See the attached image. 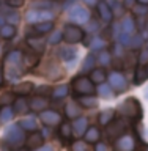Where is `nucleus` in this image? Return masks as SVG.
<instances>
[{
  "instance_id": "obj_1",
  "label": "nucleus",
  "mask_w": 148,
  "mask_h": 151,
  "mask_svg": "<svg viewBox=\"0 0 148 151\" xmlns=\"http://www.w3.org/2000/svg\"><path fill=\"white\" fill-rule=\"evenodd\" d=\"M3 142L6 143L9 148L17 150L25 143V131L21 127L19 123H13L5 127L3 131Z\"/></svg>"
},
{
  "instance_id": "obj_2",
  "label": "nucleus",
  "mask_w": 148,
  "mask_h": 151,
  "mask_svg": "<svg viewBox=\"0 0 148 151\" xmlns=\"http://www.w3.org/2000/svg\"><path fill=\"white\" fill-rule=\"evenodd\" d=\"M118 112L125 118H129V120L134 121H140L142 116H144V109H142V104L139 102L137 98H128L123 102H120L118 104Z\"/></svg>"
},
{
  "instance_id": "obj_3",
  "label": "nucleus",
  "mask_w": 148,
  "mask_h": 151,
  "mask_svg": "<svg viewBox=\"0 0 148 151\" xmlns=\"http://www.w3.org/2000/svg\"><path fill=\"white\" fill-rule=\"evenodd\" d=\"M71 87H73V91L76 96H84V94H95L96 93V87H95L93 80L88 77V76L79 74L73 77L71 80Z\"/></svg>"
},
{
  "instance_id": "obj_4",
  "label": "nucleus",
  "mask_w": 148,
  "mask_h": 151,
  "mask_svg": "<svg viewBox=\"0 0 148 151\" xmlns=\"http://www.w3.org/2000/svg\"><path fill=\"white\" fill-rule=\"evenodd\" d=\"M61 33H63V41L71 46L84 42V38H85V32L77 24H66L63 27V30H61Z\"/></svg>"
},
{
  "instance_id": "obj_5",
  "label": "nucleus",
  "mask_w": 148,
  "mask_h": 151,
  "mask_svg": "<svg viewBox=\"0 0 148 151\" xmlns=\"http://www.w3.org/2000/svg\"><path fill=\"white\" fill-rule=\"evenodd\" d=\"M41 74H43V77H46L49 80H60L63 77V69H61V66L55 60H47L43 65Z\"/></svg>"
},
{
  "instance_id": "obj_6",
  "label": "nucleus",
  "mask_w": 148,
  "mask_h": 151,
  "mask_svg": "<svg viewBox=\"0 0 148 151\" xmlns=\"http://www.w3.org/2000/svg\"><path fill=\"white\" fill-rule=\"evenodd\" d=\"M109 79V83H110V87L113 88V91L115 93H123L128 90V80H126V76L121 73V71H112L110 74L107 76Z\"/></svg>"
},
{
  "instance_id": "obj_7",
  "label": "nucleus",
  "mask_w": 148,
  "mask_h": 151,
  "mask_svg": "<svg viewBox=\"0 0 148 151\" xmlns=\"http://www.w3.org/2000/svg\"><path fill=\"white\" fill-rule=\"evenodd\" d=\"M113 150L115 151H134L136 139L131 134H121L113 140Z\"/></svg>"
},
{
  "instance_id": "obj_8",
  "label": "nucleus",
  "mask_w": 148,
  "mask_h": 151,
  "mask_svg": "<svg viewBox=\"0 0 148 151\" xmlns=\"http://www.w3.org/2000/svg\"><path fill=\"white\" fill-rule=\"evenodd\" d=\"M107 127V135L110 137V140L113 139L115 140L117 137H120L121 134H125V131H126V123L123 121V120H113L109 123V124L106 126Z\"/></svg>"
},
{
  "instance_id": "obj_9",
  "label": "nucleus",
  "mask_w": 148,
  "mask_h": 151,
  "mask_svg": "<svg viewBox=\"0 0 148 151\" xmlns=\"http://www.w3.org/2000/svg\"><path fill=\"white\" fill-rule=\"evenodd\" d=\"M40 120L44 123L46 126H57L61 123V115L57 110H49V109H46V110L40 112Z\"/></svg>"
},
{
  "instance_id": "obj_10",
  "label": "nucleus",
  "mask_w": 148,
  "mask_h": 151,
  "mask_svg": "<svg viewBox=\"0 0 148 151\" xmlns=\"http://www.w3.org/2000/svg\"><path fill=\"white\" fill-rule=\"evenodd\" d=\"M68 17H69V21L74 22V24H87L88 19H90V13L82 6H74L69 11Z\"/></svg>"
},
{
  "instance_id": "obj_11",
  "label": "nucleus",
  "mask_w": 148,
  "mask_h": 151,
  "mask_svg": "<svg viewBox=\"0 0 148 151\" xmlns=\"http://www.w3.org/2000/svg\"><path fill=\"white\" fill-rule=\"evenodd\" d=\"M27 46L30 47V50H35L36 54H44L46 52V46H47V41L44 38H41V35L38 36H28L27 40Z\"/></svg>"
},
{
  "instance_id": "obj_12",
  "label": "nucleus",
  "mask_w": 148,
  "mask_h": 151,
  "mask_svg": "<svg viewBox=\"0 0 148 151\" xmlns=\"http://www.w3.org/2000/svg\"><path fill=\"white\" fill-rule=\"evenodd\" d=\"M57 57L61 61H71V60H77V49L71 46H61L57 49Z\"/></svg>"
},
{
  "instance_id": "obj_13",
  "label": "nucleus",
  "mask_w": 148,
  "mask_h": 151,
  "mask_svg": "<svg viewBox=\"0 0 148 151\" xmlns=\"http://www.w3.org/2000/svg\"><path fill=\"white\" fill-rule=\"evenodd\" d=\"M63 113H65L66 118L74 120V118L80 116V113H82V107L79 106L77 101H68V102H65V106H63Z\"/></svg>"
},
{
  "instance_id": "obj_14",
  "label": "nucleus",
  "mask_w": 148,
  "mask_h": 151,
  "mask_svg": "<svg viewBox=\"0 0 148 151\" xmlns=\"http://www.w3.org/2000/svg\"><path fill=\"white\" fill-rule=\"evenodd\" d=\"M13 109H14V113H16V115L24 116L30 112V104H28V101L25 99V96H19V98L14 99Z\"/></svg>"
},
{
  "instance_id": "obj_15",
  "label": "nucleus",
  "mask_w": 148,
  "mask_h": 151,
  "mask_svg": "<svg viewBox=\"0 0 148 151\" xmlns=\"http://www.w3.org/2000/svg\"><path fill=\"white\" fill-rule=\"evenodd\" d=\"M28 104H30V110L33 112H43L46 110L47 106H49V101H47L46 96H40V94H36L35 98H32L30 101H28Z\"/></svg>"
},
{
  "instance_id": "obj_16",
  "label": "nucleus",
  "mask_w": 148,
  "mask_h": 151,
  "mask_svg": "<svg viewBox=\"0 0 148 151\" xmlns=\"http://www.w3.org/2000/svg\"><path fill=\"white\" fill-rule=\"evenodd\" d=\"M84 44L87 46L92 52H98V50H101V49H106L107 41L104 40V38H101V36H92L88 41L84 40Z\"/></svg>"
},
{
  "instance_id": "obj_17",
  "label": "nucleus",
  "mask_w": 148,
  "mask_h": 151,
  "mask_svg": "<svg viewBox=\"0 0 148 151\" xmlns=\"http://www.w3.org/2000/svg\"><path fill=\"white\" fill-rule=\"evenodd\" d=\"M88 127V120L85 116H77L74 118V123H73V135L76 137H82L85 134Z\"/></svg>"
},
{
  "instance_id": "obj_18",
  "label": "nucleus",
  "mask_w": 148,
  "mask_h": 151,
  "mask_svg": "<svg viewBox=\"0 0 148 151\" xmlns=\"http://www.w3.org/2000/svg\"><path fill=\"white\" fill-rule=\"evenodd\" d=\"M33 90H35L33 82H17L16 85H14V88L11 90V91L14 94H17V96H28Z\"/></svg>"
},
{
  "instance_id": "obj_19",
  "label": "nucleus",
  "mask_w": 148,
  "mask_h": 151,
  "mask_svg": "<svg viewBox=\"0 0 148 151\" xmlns=\"http://www.w3.org/2000/svg\"><path fill=\"white\" fill-rule=\"evenodd\" d=\"M22 65L25 68L32 69V68H36L40 65V54H36L35 50L32 52H27V54H22Z\"/></svg>"
},
{
  "instance_id": "obj_20",
  "label": "nucleus",
  "mask_w": 148,
  "mask_h": 151,
  "mask_svg": "<svg viewBox=\"0 0 148 151\" xmlns=\"http://www.w3.org/2000/svg\"><path fill=\"white\" fill-rule=\"evenodd\" d=\"M41 145H44V135L40 134V132H32V135L28 137V139H25V146L28 150H35L38 148V146H41Z\"/></svg>"
},
{
  "instance_id": "obj_21",
  "label": "nucleus",
  "mask_w": 148,
  "mask_h": 151,
  "mask_svg": "<svg viewBox=\"0 0 148 151\" xmlns=\"http://www.w3.org/2000/svg\"><path fill=\"white\" fill-rule=\"evenodd\" d=\"M8 80L13 83H17L22 77V73H24V65H8Z\"/></svg>"
},
{
  "instance_id": "obj_22",
  "label": "nucleus",
  "mask_w": 148,
  "mask_h": 151,
  "mask_svg": "<svg viewBox=\"0 0 148 151\" xmlns=\"http://www.w3.org/2000/svg\"><path fill=\"white\" fill-rule=\"evenodd\" d=\"M88 74H90L88 77L93 80V83H95V85L106 82V79H107V73H106V69H104V66H99V68H93Z\"/></svg>"
},
{
  "instance_id": "obj_23",
  "label": "nucleus",
  "mask_w": 148,
  "mask_h": 151,
  "mask_svg": "<svg viewBox=\"0 0 148 151\" xmlns=\"http://www.w3.org/2000/svg\"><path fill=\"white\" fill-rule=\"evenodd\" d=\"M93 68H96V55H95V52H90L84 58L82 65H80V74L90 73Z\"/></svg>"
},
{
  "instance_id": "obj_24",
  "label": "nucleus",
  "mask_w": 148,
  "mask_h": 151,
  "mask_svg": "<svg viewBox=\"0 0 148 151\" xmlns=\"http://www.w3.org/2000/svg\"><path fill=\"white\" fill-rule=\"evenodd\" d=\"M77 102L82 109H96L98 107V99L93 94H84V96H77Z\"/></svg>"
},
{
  "instance_id": "obj_25",
  "label": "nucleus",
  "mask_w": 148,
  "mask_h": 151,
  "mask_svg": "<svg viewBox=\"0 0 148 151\" xmlns=\"http://www.w3.org/2000/svg\"><path fill=\"white\" fill-rule=\"evenodd\" d=\"M19 124L25 132H35L38 131V121L35 116H22Z\"/></svg>"
},
{
  "instance_id": "obj_26",
  "label": "nucleus",
  "mask_w": 148,
  "mask_h": 151,
  "mask_svg": "<svg viewBox=\"0 0 148 151\" xmlns=\"http://www.w3.org/2000/svg\"><path fill=\"white\" fill-rule=\"evenodd\" d=\"M101 139V132L96 126H88L87 131H85L84 134V140L87 142V143H96V142Z\"/></svg>"
},
{
  "instance_id": "obj_27",
  "label": "nucleus",
  "mask_w": 148,
  "mask_h": 151,
  "mask_svg": "<svg viewBox=\"0 0 148 151\" xmlns=\"http://www.w3.org/2000/svg\"><path fill=\"white\" fill-rule=\"evenodd\" d=\"M96 93H98V96L103 98V99H109V98L115 96V91H113V88L110 87V83H106V82L98 83Z\"/></svg>"
},
{
  "instance_id": "obj_28",
  "label": "nucleus",
  "mask_w": 148,
  "mask_h": 151,
  "mask_svg": "<svg viewBox=\"0 0 148 151\" xmlns=\"http://www.w3.org/2000/svg\"><path fill=\"white\" fill-rule=\"evenodd\" d=\"M112 52L110 50H106V49H101V50H98V54H96V63H99L101 66H109L112 63Z\"/></svg>"
},
{
  "instance_id": "obj_29",
  "label": "nucleus",
  "mask_w": 148,
  "mask_h": 151,
  "mask_svg": "<svg viewBox=\"0 0 148 151\" xmlns=\"http://www.w3.org/2000/svg\"><path fill=\"white\" fill-rule=\"evenodd\" d=\"M69 94V87L66 83H61V85H57L55 88H52V93H51V96H52V99H63V98H66Z\"/></svg>"
},
{
  "instance_id": "obj_30",
  "label": "nucleus",
  "mask_w": 148,
  "mask_h": 151,
  "mask_svg": "<svg viewBox=\"0 0 148 151\" xmlns=\"http://www.w3.org/2000/svg\"><path fill=\"white\" fill-rule=\"evenodd\" d=\"M113 118H115V109H104V110L99 113L98 121L101 126H107Z\"/></svg>"
},
{
  "instance_id": "obj_31",
  "label": "nucleus",
  "mask_w": 148,
  "mask_h": 151,
  "mask_svg": "<svg viewBox=\"0 0 148 151\" xmlns=\"http://www.w3.org/2000/svg\"><path fill=\"white\" fill-rule=\"evenodd\" d=\"M5 63L8 65H22V52L14 49V50H9L6 57H5Z\"/></svg>"
},
{
  "instance_id": "obj_32",
  "label": "nucleus",
  "mask_w": 148,
  "mask_h": 151,
  "mask_svg": "<svg viewBox=\"0 0 148 151\" xmlns=\"http://www.w3.org/2000/svg\"><path fill=\"white\" fill-rule=\"evenodd\" d=\"M14 35H16V25H13V24H3L0 27V38H3V40H13Z\"/></svg>"
},
{
  "instance_id": "obj_33",
  "label": "nucleus",
  "mask_w": 148,
  "mask_h": 151,
  "mask_svg": "<svg viewBox=\"0 0 148 151\" xmlns=\"http://www.w3.org/2000/svg\"><path fill=\"white\" fill-rule=\"evenodd\" d=\"M52 30H54V22L52 21H43V22L35 25V33L36 35H46V33H51Z\"/></svg>"
},
{
  "instance_id": "obj_34",
  "label": "nucleus",
  "mask_w": 148,
  "mask_h": 151,
  "mask_svg": "<svg viewBox=\"0 0 148 151\" xmlns=\"http://www.w3.org/2000/svg\"><path fill=\"white\" fill-rule=\"evenodd\" d=\"M14 109L11 106H2L0 109V123H9L14 118Z\"/></svg>"
},
{
  "instance_id": "obj_35",
  "label": "nucleus",
  "mask_w": 148,
  "mask_h": 151,
  "mask_svg": "<svg viewBox=\"0 0 148 151\" xmlns=\"http://www.w3.org/2000/svg\"><path fill=\"white\" fill-rule=\"evenodd\" d=\"M148 79V74H147V69L144 65H139L134 71V83L136 85H142Z\"/></svg>"
},
{
  "instance_id": "obj_36",
  "label": "nucleus",
  "mask_w": 148,
  "mask_h": 151,
  "mask_svg": "<svg viewBox=\"0 0 148 151\" xmlns=\"http://www.w3.org/2000/svg\"><path fill=\"white\" fill-rule=\"evenodd\" d=\"M47 44L51 46H58L61 41H63V33H61V30H52L49 38H47Z\"/></svg>"
},
{
  "instance_id": "obj_37",
  "label": "nucleus",
  "mask_w": 148,
  "mask_h": 151,
  "mask_svg": "<svg viewBox=\"0 0 148 151\" xmlns=\"http://www.w3.org/2000/svg\"><path fill=\"white\" fill-rule=\"evenodd\" d=\"M60 137L65 140H69L73 137V124H69V123H60Z\"/></svg>"
},
{
  "instance_id": "obj_38",
  "label": "nucleus",
  "mask_w": 148,
  "mask_h": 151,
  "mask_svg": "<svg viewBox=\"0 0 148 151\" xmlns=\"http://www.w3.org/2000/svg\"><path fill=\"white\" fill-rule=\"evenodd\" d=\"M16 94H14L13 91H5L0 94V106H11V104L14 102V98Z\"/></svg>"
},
{
  "instance_id": "obj_39",
  "label": "nucleus",
  "mask_w": 148,
  "mask_h": 151,
  "mask_svg": "<svg viewBox=\"0 0 148 151\" xmlns=\"http://www.w3.org/2000/svg\"><path fill=\"white\" fill-rule=\"evenodd\" d=\"M112 55L113 57H117V58H123V57H125V54H126V50H125V46H121L120 42L118 41H115L112 44Z\"/></svg>"
},
{
  "instance_id": "obj_40",
  "label": "nucleus",
  "mask_w": 148,
  "mask_h": 151,
  "mask_svg": "<svg viewBox=\"0 0 148 151\" xmlns=\"http://www.w3.org/2000/svg\"><path fill=\"white\" fill-rule=\"evenodd\" d=\"M134 25H136L134 19H132V17H126L125 21L121 22V32H125V33H129V35H131V33L134 32V28H136Z\"/></svg>"
},
{
  "instance_id": "obj_41",
  "label": "nucleus",
  "mask_w": 148,
  "mask_h": 151,
  "mask_svg": "<svg viewBox=\"0 0 148 151\" xmlns=\"http://www.w3.org/2000/svg\"><path fill=\"white\" fill-rule=\"evenodd\" d=\"M99 16H101V19L104 22H109L112 19V11L109 9L107 5H104V3L99 5Z\"/></svg>"
},
{
  "instance_id": "obj_42",
  "label": "nucleus",
  "mask_w": 148,
  "mask_h": 151,
  "mask_svg": "<svg viewBox=\"0 0 148 151\" xmlns=\"http://www.w3.org/2000/svg\"><path fill=\"white\" fill-rule=\"evenodd\" d=\"M131 35L129 33H125V32H121L120 35H118V38H117V41L120 42L121 46H125V47H131Z\"/></svg>"
},
{
  "instance_id": "obj_43",
  "label": "nucleus",
  "mask_w": 148,
  "mask_h": 151,
  "mask_svg": "<svg viewBox=\"0 0 148 151\" xmlns=\"http://www.w3.org/2000/svg\"><path fill=\"white\" fill-rule=\"evenodd\" d=\"M71 151H90V148H88V143L85 140H77L71 146Z\"/></svg>"
},
{
  "instance_id": "obj_44",
  "label": "nucleus",
  "mask_w": 148,
  "mask_h": 151,
  "mask_svg": "<svg viewBox=\"0 0 148 151\" xmlns=\"http://www.w3.org/2000/svg\"><path fill=\"white\" fill-rule=\"evenodd\" d=\"M35 91H36V94H40V96L49 98L51 93H52V88L49 85H40V87H35Z\"/></svg>"
},
{
  "instance_id": "obj_45",
  "label": "nucleus",
  "mask_w": 148,
  "mask_h": 151,
  "mask_svg": "<svg viewBox=\"0 0 148 151\" xmlns=\"http://www.w3.org/2000/svg\"><path fill=\"white\" fill-rule=\"evenodd\" d=\"M144 42H145V38L142 35H137V36H134L131 40V47H132V49H142Z\"/></svg>"
},
{
  "instance_id": "obj_46",
  "label": "nucleus",
  "mask_w": 148,
  "mask_h": 151,
  "mask_svg": "<svg viewBox=\"0 0 148 151\" xmlns=\"http://www.w3.org/2000/svg\"><path fill=\"white\" fill-rule=\"evenodd\" d=\"M137 63L144 65V66L148 63V47H147V49H140L139 55H137Z\"/></svg>"
},
{
  "instance_id": "obj_47",
  "label": "nucleus",
  "mask_w": 148,
  "mask_h": 151,
  "mask_svg": "<svg viewBox=\"0 0 148 151\" xmlns=\"http://www.w3.org/2000/svg\"><path fill=\"white\" fill-rule=\"evenodd\" d=\"M25 19H27L28 22L36 24L38 21H40V11H28L27 16H25Z\"/></svg>"
},
{
  "instance_id": "obj_48",
  "label": "nucleus",
  "mask_w": 148,
  "mask_h": 151,
  "mask_svg": "<svg viewBox=\"0 0 148 151\" xmlns=\"http://www.w3.org/2000/svg\"><path fill=\"white\" fill-rule=\"evenodd\" d=\"M32 151H57V148L52 143H47V145H41V146H38V148L35 150H32Z\"/></svg>"
},
{
  "instance_id": "obj_49",
  "label": "nucleus",
  "mask_w": 148,
  "mask_h": 151,
  "mask_svg": "<svg viewBox=\"0 0 148 151\" xmlns=\"http://www.w3.org/2000/svg\"><path fill=\"white\" fill-rule=\"evenodd\" d=\"M95 151H109V146L104 143V142H96V145H95Z\"/></svg>"
},
{
  "instance_id": "obj_50",
  "label": "nucleus",
  "mask_w": 148,
  "mask_h": 151,
  "mask_svg": "<svg viewBox=\"0 0 148 151\" xmlns=\"http://www.w3.org/2000/svg\"><path fill=\"white\" fill-rule=\"evenodd\" d=\"M88 25H90V27H87V32H88V33H95V32H98V30H99L98 22H90Z\"/></svg>"
},
{
  "instance_id": "obj_51",
  "label": "nucleus",
  "mask_w": 148,
  "mask_h": 151,
  "mask_svg": "<svg viewBox=\"0 0 148 151\" xmlns=\"http://www.w3.org/2000/svg\"><path fill=\"white\" fill-rule=\"evenodd\" d=\"M8 21L13 24V25H16L17 21H19V17H17V14H8Z\"/></svg>"
},
{
  "instance_id": "obj_52",
  "label": "nucleus",
  "mask_w": 148,
  "mask_h": 151,
  "mask_svg": "<svg viewBox=\"0 0 148 151\" xmlns=\"http://www.w3.org/2000/svg\"><path fill=\"white\" fill-rule=\"evenodd\" d=\"M3 69H5L3 63H0V87H2L3 82H5V73H3Z\"/></svg>"
},
{
  "instance_id": "obj_53",
  "label": "nucleus",
  "mask_w": 148,
  "mask_h": 151,
  "mask_svg": "<svg viewBox=\"0 0 148 151\" xmlns=\"http://www.w3.org/2000/svg\"><path fill=\"white\" fill-rule=\"evenodd\" d=\"M144 94H145V98H147V99H148V87H147V88H145V90H144Z\"/></svg>"
},
{
  "instance_id": "obj_54",
  "label": "nucleus",
  "mask_w": 148,
  "mask_h": 151,
  "mask_svg": "<svg viewBox=\"0 0 148 151\" xmlns=\"http://www.w3.org/2000/svg\"><path fill=\"white\" fill-rule=\"evenodd\" d=\"M2 25H3V17L0 16V27H2Z\"/></svg>"
},
{
  "instance_id": "obj_55",
  "label": "nucleus",
  "mask_w": 148,
  "mask_h": 151,
  "mask_svg": "<svg viewBox=\"0 0 148 151\" xmlns=\"http://www.w3.org/2000/svg\"><path fill=\"white\" fill-rule=\"evenodd\" d=\"M139 2H142V3H148V0H139Z\"/></svg>"
},
{
  "instance_id": "obj_56",
  "label": "nucleus",
  "mask_w": 148,
  "mask_h": 151,
  "mask_svg": "<svg viewBox=\"0 0 148 151\" xmlns=\"http://www.w3.org/2000/svg\"><path fill=\"white\" fill-rule=\"evenodd\" d=\"M145 69H147V74H148V63L145 65Z\"/></svg>"
},
{
  "instance_id": "obj_57",
  "label": "nucleus",
  "mask_w": 148,
  "mask_h": 151,
  "mask_svg": "<svg viewBox=\"0 0 148 151\" xmlns=\"http://www.w3.org/2000/svg\"><path fill=\"white\" fill-rule=\"evenodd\" d=\"M14 151H24V150H14Z\"/></svg>"
},
{
  "instance_id": "obj_58",
  "label": "nucleus",
  "mask_w": 148,
  "mask_h": 151,
  "mask_svg": "<svg viewBox=\"0 0 148 151\" xmlns=\"http://www.w3.org/2000/svg\"><path fill=\"white\" fill-rule=\"evenodd\" d=\"M147 46H148V38H147Z\"/></svg>"
},
{
  "instance_id": "obj_59",
  "label": "nucleus",
  "mask_w": 148,
  "mask_h": 151,
  "mask_svg": "<svg viewBox=\"0 0 148 151\" xmlns=\"http://www.w3.org/2000/svg\"><path fill=\"white\" fill-rule=\"evenodd\" d=\"M0 54H2V47H0Z\"/></svg>"
},
{
  "instance_id": "obj_60",
  "label": "nucleus",
  "mask_w": 148,
  "mask_h": 151,
  "mask_svg": "<svg viewBox=\"0 0 148 151\" xmlns=\"http://www.w3.org/2000/svg\"><path fill=\"white\" fill-rule=\"evenodd\" d=\"M147 25H148V24H147Z\"/></svg>"
},
{
  "instance_id": "obj_61",
  "label": "nucleus",
  "mask_w": 148,
  "mask_h": 151,
  "mask_svg": "<svg viewBox=\"0 0 148 151\" xmlns=\"http://www.w3.org/2000/svg\"><path fill=\"white\" fill-rule=\"evenodd\" d=\"M0 151H2V150H0Z\"/></svg>"
}]
</instances>
